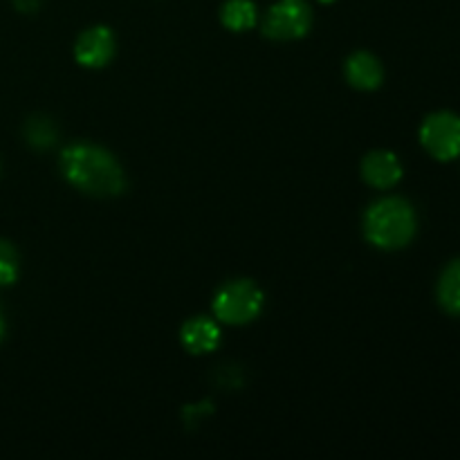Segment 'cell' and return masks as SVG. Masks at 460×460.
Segmentation results:
<instances>
[{
  "instance_id": "6da1fadb",
  "label": "cell",
  "mask_w": 460,
  "mask_h": 460,
  "mask_svg": "<svg viewBox=\"0 0 460 460\" xmlns=\"http://www.w3.org/2000/svg\"><path fill=\"white\" fill-rule=\"evenodd\" d=\"M66 182L93 198H117L126 191V173L108 148L93 142H72L58 155Z\"/></svg>"
},
{
  "instance_id": "7a4b0ae2",
  "label": "cell",
  "mask_w": 460,
  "mask_h": 460,
  "mask_svg": "<svg viewBox=\"0 0 460 460\" xmlns=\"http://www.w3.org/2000/svg\"><path fill=\"white\" fill-rule=\"evenodd\" d=\"M364 238L376 250L395 252L407 247L418 232V216L411 202L386 196L371 202L362 218Z\"/></svg>"
},
{
  "instance_id": "3957f363",
  "label": "cell",
  "mask_w": 460,
  "mask_h": 460,
  "mask_svg": "<svg viewBox=\"0 0 460 460\" xmlns=\"http://www.w3.org/2000/svg\"><path fill=\"white\" fill-rule=\"evenodd\" d=\"M265 305V292L252 279H234L223 283L211 299V314L225 326H247Z\"/></svg>"
},
{
  "instance_id": "277c9868",
  "label": "cell",
  "mask_w": 460,
  "mask_h": 460,
  "mask_svg": "<svg viewBox=\"0 0 460 460\" xmlns=\"http://www.w3.org/2000/svg\"><path fill=\"white\" fill-rule=\"evenodd\" d=\"M313 7L305 0H277L263 18V34L272 40H299L313 30Z\"/></svg>"
},
{
  "instance_id": "5b68a950",
  "label": "cell",
  "mask_w": 460,
  "mask_h": 460,
  "mask_svg": "<svg viewBox=\"0 0 460 460\" xmlns=\"http://www.w3.org/2000/svg\"><path fill=\"white\" fill-rule=\"evenodd\" d=\"M420 144L434 160L449 162L460 155V117L456 112H431L420 126Z\"/></svg>"
},
{
  "instance_id": "8992f818",
  "label": "cell",
  "mask_w": 460,
  "mask_h": 460,
  "mask_svg": "<svg viewBox=\"0 0 460 460\" xmlns=\"http://www.w3.org/2000/svg\"><path fill=\"white\" fill-rule=\"evenodd\" d=\"M75 61L88 70H102L115 58L117 39L108 25H93L81 31L75 40Z\"/></svg>"
},
{
  "instance_id": "52a82bcc",
  "label": "cell",
  "mask_w": 460,
  "mask_h": 460,
  "mask_svg": "<svg viewBox=\"0 0 460 460\" xmlns=\"http://www.w3.org/2000/svg\"><path fill=\"white\" fill-rule=\"evenodd\" d=\"M220 341H223V331H220V322L214 317L196 314L180 328V344L191 355L214 353Z\"/></svg>"
},
{
  "instance_id": "ba28073f",
  "label": "cell",
  "mask_w": 460,
  "mask_h": 460,
  "mask_svg": "<svg viewBox=\"0 0 460 460\" xmlns=\"http://www.w3.org/2000/svg\"><path fill=\"white\" fill-rule=\"evenodd\" d=\"M359 173H362V180L368 187L386 191V189H394L402 180V164H400L395 153L377 148V151L364 155L362 164H359Z\"/></svg>"
},
{
  "instance_id": "9c48e42d",
  "label": "cell",
  "mask_w": 460,
  "mask_h": 460,
  "mask_svg": "<svg viewBox=\"0 0 460 460\" xmlns=\"http://www.w3.org/2000/svg\"><path fill=\"white\" fill-rule=\"evenodd\" d=\"M344 76L355 90L362 93H371L377 90L385 81V66L376 54L367 52V49H358L350 54L344 63Z\"/></svg>"
},
{
  "instance_id": "30bf717a",
  "label": "cell",
  "mask_w": 460,
  "mask_h": 460,
  "mask_svg": "<svg viewBox=\"0 0 460 460\" xmlns=\"http://www.w3.org/2000/svg\"><path fill=\"white\" fill-rule=\"evenodd\" d=\"M220 22L225 30L236 31H250L259 25V7L254 0H225L220 7Z\"/></svg>"
},
{
  "instance_id": "8fae6325",
  "label": "cell",
  "mask_w": 460,
  "mask_h": 460,
  "mask_svg": "<svg viewBox=\"0 0 460 460\" xmlns=\"http://www.w3.org/2000/svg\"><path fill=\"white\" fill-rule=\"evenodd\" d=\"M438 304L445 313L460 317V259L452 261L438 279Z\"/></svg>"
},
{
  "instance_id": "7c38bea8",
  "label": "cell",
  "mask_w": 460,
  "mask_h": 460,
  "mask_svg": "<svg viewBox=\"0 0 460 460\" xmlns=\"http://www.w3.org/2000/svg\"><path fill=\"white\" fill-rule=\"evenodd\" d=\"M27 142L36 148H48L57 142V128L49 117H30L27 121Z\"/></svg>"
},
{
  "instance_id": "4fadbf2b",
  "label": "cell",
  "mask_w": 460,
  "mask_h": 460,
  "mask_svg": "<svg viewBox=\"0 0 460 460\" xmlns=\"http://www.w3.org/2000/svg\"><path fill=\"white\" fill-rule=\"evenodd\" d=\"M21 274V259L16 247L9 241L0 238V288L13 286Z\"/></svg>"
},
{
  "instance_id": "5bb4252c",
  "label": "cell",
  "mask_w": 460,
  "mask_h": 460,
  "mask_svg": "<svg viewBox=\"0 0 460 460\" xmlns=\"http://www.w3.org/2000/svg\"><path fill=\"white\" fill-rule=\"evenodd\" d=\"M40 3L43 0H13V7L21 13H34L40 7Z\"/></svg>"
},
{
  "instance_id": "9a60e30c",
  "label": "cell",
  "mask_w": 460,
  "mask_h": 460,
  "mask_svg": "<svg viewBox=\"0 0 460 460\" xmlns=\"http://www.w3.org/2000/svg\"><path fill=\"white\" fill-rule=\"evenodd\" d=\"M4 332H7V323H4V314L3 310H0V341L4 340Z\"/></svg>"
},
{
  "instance_id": "2e32d148",
  "label": "cell",
  "mask_w": 460,
  "mask_h": 460,
  "mask_svg": "<svg viewBox=\"0 0 460 460\" xmlns=\"http://www.w3.org/2000/svg\"><path fill=\"white\" fill-rule=\"evenodd\" d=\"M319 3H323V4H331V3H335V0H319Z\"/></svg>"
}]
</instances>
